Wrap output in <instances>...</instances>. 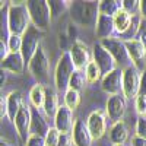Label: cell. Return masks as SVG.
Returning <instances> with one entry per match:
<instances>
[{"instance_id":"cell-1","label":"cell","mask_w":146,"mask_h":146,"mask_svg":"<svg viewBox=\"0 0 146 146\" xmlns=\"http://www.w3.org/2000/svg\"><path fill=\"white\" fill-rule=\"evenodd\" d=\"M70 18L78 27H96L100 18V2H72Z\"/></svg>"},{"instance_id":"cell-2","label":"cell","mask_w":146,"mask_h":146,"mask_svg":"<svg viewBox=\"0 0 146 146\" xmlns=\"http://www.w3.org/2000/svg\"><path fill=\"white\" fill-rule=\"evenodd\" d=\"M31 16L27 5L23 3H12L7 7V31L9 35L23 36L29 29Z\"/></svg>"},{"instance_id":"cell-3","label":"cell","mask_w":146,"mask_h":146,"mask_svg":"<svg viewBox=\"0 0 146 146\" xmlns=\"http://www.w3.org/2000/svg\"><path fill=\"white\" fill-rule=\"evenodd\" d=\"M25 5L28 7L29 16H31V23L36 29L44 32L50 28L53 15H51V9H50L48 2H44V0H29Z\"/></svg>"},{"instance_id":"cell-4","label":"cell","mask_w":146,"mask_h":146,"mask_svg":"<svg viewBox=\"0 0 146 146\" xmlns=\"http://www.w3.org/2000/svg\"><path fill=\"white\" fill-rule=\"evenodd\" d=\"M29 67V73L32 75V78H35L38 80L40 85H48L50 82V57L45 53L44 47L40 45L36 50L35 56L32 57V60L28 64Z\"/></svg>"},{"instance_id":"cell-5","label":"cell","mask_w":146,"mask_h":146,"mask_svg":"<svg viewBox=\"0 0 146 146\" xmlns=\"http://www.w3.org/2000/svg\"><path fill=\"white\" fill-rule=\"evenodd\" d=\"M76 67L72 62V57L69 51H63V54L60 56L58 63L56 66L54 70V85L57 91L66 92L69 89V83H70V78L75 73Z\"/></svg>"},{"instance_id":"cell-6","label":"cell","mask_w":146,"mask_h":146,"mask_svg":"<svg viewBox=\"0 0 146 146\" xmlns=\"http://www.w3.org/2000/svg\"><path fill=\"white\" fill-rule=\"evenodd\" d=\"M101 44H102V47L105 48V50L113 56V58L115 60V63L120 66V69L124 70V69L133 66L123 40H120V38H108V40H102Z\"/></svg>"},{"instance_id":"cell-7","label":"cell","mask_w":146,"mask_h":146,"mask_svg":"<svg viewBox=\"0 0 146 146\" xmlns=\"http://www.w3.org/2000/svg\"><path fill=\"white\" fill-rule=\"evenodd\" d=\"M140 75L142 72L135 66L124 69L123 75V96L127 100L137 98L140 94Z\"/></svg>"},{"instance_id":"cell-8","label":"cell","mask_w":146,"mask_h":146,"mask_svg":"<svg viewBox=\"0 0 146 146\" xmlns=\"http://www.w3.org/2000/svg\"><path fill=\"white\" fill-rule=\"evenodd\" d=\"M41 36H42V32L40 29H36L34 25H31L29 29L27 31V34L22 36V50H21V54L23 56V58H25V63L29 64L32 57L35 56L38 47L41 45Z\"/></svg>"},{"instance_id":"cell-9","label":"cell","mask_w":146,"mask_h":146,"mask_svg":"<svg viewBox=\"0 0 146 146\" xmlns=\"http://www.w3.org/2000/svg\"><path fill=\"white\" fill-rule=\"evenodd\" d=\"M92 56H94V62L98 64V67L101 69L102 76L108 75L110 72H113L114 69H117L115 60H114L113 56L102 47L101 42H96V44L92 47Z\"/></svg>"},{"instance_id":"cell-10","label":"cell","mask_w":146,"mask_h":146,"mask_svg":"<svg viewBox=\"0 0 146 146\" xmlns=\"http://www.w3.org/2000/svg\"><path fill=\"white\" fill-rule=\"evenodd\" d=\"M123 75H124V70L120 67L105 75L101 80L102 91L107 92L110 96L120 95V92H123Z\"/></svg>"},{"instance_id":"cell-11","label":"cell","mask_w":146,"mask_h":146,"mask_svg":"<svg viewBox=\"0 0 146 146\" xmlns=\"http://www.w3.org/2000/svg\"><path fill=\"white\" fill-rule=\"evenodd\" d=\"M124 45L127 48V53L130 56V60L133 66H135L136 69H139L140 72H143L146 69V50L145 47L142 44V41L139 38L136 40H129V41H124Z\"/></svg>"},{"instance_id":"cell-12","label":"cell","mask_w":146,"mask_h":146,"mask_svg":"<svg viewBox=\"0 0 146 146\" xmlns=\"http://www.w3.org/2000/svg\"><path fill=\"white\" fill-rule=\"evenodd\" d=\"M69 53H70L72 62H73V64H75L76 70H83V69H86L88 64L92 62L88 45L85 44L83 41H80V40H76V42L73 44V47L70 48Z\"/></svg>"},{"instance_id":"cell-13","label":"cell","mask_w":146,"mask_h":146,"mask_svg":"<svg viewBox=\"0 0 146 146\" xmlns=\"http://www.w3.org/2000/svg\"><path fill=\"white\" fill-rule=\"evenodd\" d=\"M76 121L73 118V111L66 107V105H60L58 111L54 117V127L62 133V135H70L75 129Z\"/></svg>"},{"instance_id":"cell-14","label":"cell","mask_w":146,"mask_h":146,"mask_svg":"<svg viewBox=\"0 0 146 146\" xmlns=\"http://www.w3.org/2000/svg\"><path fill=\"white\" fill-rule=\"evenodd\" d=\"M31 120H32V113L29 105H23L21 108L19 114L15 118V127L22 142H27L31 136Z\"/></svg>"},{"instance_id":"cell-15","label":"cell","mask_w":146,"mask_h":146,"mask_svg":"<svg viewBox=\"0 0 146 146\" xmlns=\"http://www.w3.org/2000/svg\"><path fill=\"white\" fill-rule=\"evenodd\" d=\"M86 126L94 140H100L107 131V118L102 111H92L86 120Z\"/></svg>"},{"instance_id":"cell-16","label":"cell","mask_w":146,"mask_h":146,"mask_svg":"<svg viewBox=\"0 0 146 146\" xmlns=\"http://www.w3.org/2000/svg\"><path fill=\"white\" fill-rule=\"evenodd\" d=\"M105 113H107L108 118L111 120L113 123L123 121V117L126 114V100H124V96H121V95L110 96L108 101H107Z\"/></svg>"},{"instance_id":"cell-17","label":"cell","mask_w":146,"mask_h":146,"mask_svg":"<svg viewBox=\"0 0 146 146\" xmlns=\"http://www.w3.org/2000/svg\"><path fill=\"white\" fill-rule=\"evenodd\" d=\"M32 113V120H31V135H38L45 137L48 130L51 127L48 126V117L44 114V111H41L40 108H31Z\"/></svg>"},{"instance_id":"cell-18","label":"cell","mask_w":146,"mask_h":146,"mask_svg":"<svg viewBox=\"0 0 146 146\" xmlns=\"http://www.w3.org/2000/svg\"><path fill=\"white\" fill-rule=\"evenodd\" d=\"M25 64V58L21 53H10L5 60H2V70L10 72L13 75H22Z\"/></svg>"},{"instance_id":"cell-19","label":"cell","mask_w":146,"mask_h":146,"mask_svg":"<svg viewBox=\"0 0 146 146\" xmlns=\"http://www.w3.org/2000/svg\"><path fill=\"white\" fill-rule=\"evenodd\" d=\"M95 32L96 36L102 41V40H108V38H114V34H115V27H114V18H110L105 15L100 13L98 22H96V27H95Z\"/></svg>"},{"instance_id":"cell-20","label":"cell","mask_w":146,"mask_h":146,"mask_svg":"<svg viewBox=\"0 0 146 146\" xmlns=\"http://www.w3.org/2000/svg\"><path fill=\"white\" fill-rule=\"evenodd\" d=\"M72 136H73V142H75V146H92V136L88 130V126L85 121L78 120L75 129L72 131Z\"/></svg>"},{"instance_id":"cell-21","label":"cell","mask_w":146,"mask_h":146,"mask_svg":"<svg viewBox=\"0 0 146 146\" xmlns=\"http://www.w3.org/2000/svg\"><path fill=\"white\" fill-rule=\"evenodd\" d=\"M6 104H7V118L13 123L16 115L19 114L21 108L25 105L22 101V95L19 91H12L7 96H6Z\"/></svg>"},{"instance_id":"cell-22","label":"cell","mask_w":146,"mask_h":146,"mask_svg":"<svg viewBox=\"0 0 146 146\" xmlns=\"http://www.w3.org/2000/svg\"><path fill=\"white\" fill-rule=\"evenodd\" d=\"M58 108H60V104H58V95H57V92L54 89H51L50 86H45V101H44V105H42L44 114L48 118L56 117Z\"/></svg>"},{"instance_id":"cell-23","label":"cell","mask_w":146,"mask_h":146,"mask_svg":"<svg viewBox=\"0 0 146 146\" xmlns=\"http://www.w3.org/2000/svg\"><path fill=\"white\" fill-rule=\"evenodd\" d=\"M127 127L124 124V121H118V123H114L113 127L110 129V139L114 145H123L127 140Z\"/></svg>"},{"instance_id":"cell-24","label":"cell","mask_w":146,"mask_h":146,"mask_svg":"<svg viewBox=\"0 0 146 146\" xmlns=\"http://www.w3.org/2000/svg\"><path fill=\"white\" fill-rule=\"evenodd\" d=\"M131 18H133V15L129 13V12L124 10V9H121L114 16V27H115V32L118 35H123L129 29L130 23H131Z\"/></svg>"},{"instance_id":"cell-25","label":"cell","mask_w":146,"mask_h":146,"mask_svg":"<svg viewBox=\"0 0 146 146\" xmlns=\"http://www.w3.org/2000/svg\"><path fill=\"white\" fill-rule=\"evenodd\" d=\"M29 101H31V105L34 108H42L44 105V101H45V86L44 85H40L36 83L31 88L29 91Z\"/></svg>"},{"instance_id":"cell-26","label":"cell","mask_w":146,"mask_h":146,"mask_svg":"<svg viewBox=\"0 0 146 146\" xmlns=\"http://www.w3.org/2000/svg\"><path fill=\"white\" fill-rule=\"evenodd\" d=\"M142 23H143V18L139 13H135V15H133V18H131V23H130L129 29L123 35H120V40H123V41L136 40V35L142 29Z\"/></svg>"},{"instance_id":"cell-27","label":"cell","mask_w":146,"mask_h":146,"mask_svg":"<svg viewBox=\"0 0 146 146\" xmlns=\"http://www.w3.org/2000/svg\"><path fill=\"white\" fill-rule=\"evenodd\" d=\"M123 9V2H118V0H104L100 2V13L114 18L118 12Z\"/></svg>"},{"instance_id":"cell-28","label":"cell","mask_w":146,"mask_h":146,"mask_svg":"<svg viewBox=\"0 0 146 146\" xmlns=\"http://www.w3.org/2000/svg\"><path fill=\"white\" fill-rule=\"evenodd\" d=\"M86 73L85 70H75V73L72 75L70 78V83H69V89H73V91H78L80 92L85 85H86Z\"/></svg>"},{"instance_id":"cell-29","label":"cell","mask_w":146,"mask_h":146,"mask_svg":"<svg viewBox=\"0 0 146 146\" xmlns=\"http://www.w3.org/2000/svg\"><path fill=\"white\" fill-rule=\"evenodd\" d=\"M85 73H86V80H88V83H96L98 80H101V79L104 78L101 69L98 67V64H96L94 60L88 64V67L85 69Z\"/></svg>"},{"instance_id":"cell-30","label":"cell","mask_w":146,"mask_h":146,"mask_svg":"<svg viewBox=\"0 0 146 146\" xmlns=\"http://www.w3.org/2000/svg\"><path fill=\"white\" fill-rule=\"evenodd\" d=\"M79 104H80V92L73 91V89H67L64 92V105L69 107L72 111H75L79 107Z\"/></svg>"},{"instance_id":"cell-31","label":"cell","mask_w":146,"mask_h":146,"mask_svg":"<svg viewBox=\"0 0 146 146\" xmlns=\"http://www.w3.org/2000/svg\"><path fill=\"white\" fill-rule=\"evenodd\" d=\"M48 5H50V9H51L53 19H57L62 13H64L66 10L70 9L72 2H58V0H51V2H48Z\"/></svg>"},{"instance_id":"cell-32","label":"cell","mask_w":146,"mask_h":146,"mask_svg":"<svg viewBox=\"0 0 146 146\" xmlns=\"http://www.w3.org/2000/svg\"><path fill=\"white\" fill-rule=\"evenodd\" d=\"M6 44L9 47V51L10 53H21V50H22V36L9 35Z\"/></svg>"},{"instance_id":"cell-33","label":"cell","mask_w":146,"mask_h":146,"mask_svg":"<svg viewBox=\"0 0 146 146\" xmlns=\"http://www.w3.org/2000/svg\"><path fill=\"white\" fill-rule=\"evenodd\" d=\"M60 137H62V133L56 127H51L45 136V146H57L60 142Z\"/></svg>"},{"instance_id":"cell-34","label":"cell","mask_w":146,"mask_h":146,"mask_svg":"<svg viewBox=\"0 0 146 146\" xmlns=\"http://www.w3.org/2000/svg\"><path fill=\"white\" fill-rule=\"evenodd\" d=\"M135 108L139 117H146V95H139L135 100Z\"/></svg>"},{"instance_id":"cell-35","label":"cell","mask_w":146,"mask_h":146,"mask_svg":"<svg viewBox=\"0 0 146 146\" xmlns=\"http://www.w3.org/2000/svg\"><path fill=\"white\" fill-rule=\"evenodd\" d=\"M136 136L146 139V117H139L136 121Z\"/></svg>"},{"instance_id":"cell-36","label":"cell","mask_w":146,"mask_h":146,"mask_svg":"<svg viewBox=\"0 0 146 146\" xmlns=\"http://www.w3.org/2000/svg\"><path fill=\"white\" fill-rule=\"evenodd\" d=\"M140 6V2H137V0H123V9L127 10L129 13L135 15L136 10L139 9Z\"/></svg>"},{"instance_id":"cell-37","label":"cell","mask_w":146,"mask_h":146,"mask_svg":"<svg viewBox=\"0 0 146 146\" xmlns=\"http://www.w3.org/2000/svg\"><path fill=\"white\" fill-rule=\"evenodd\" d=\"M25 146H45V137L38 135H31L29 139L25 142Z\"/></svg>"},{"instance_id":"cell-38","label":"cell","mask_w":146,"mask_h":146,"mask_svg":"<svg viewBox=\"0 0 146 146\" xmlns=\"http://www.w3.org/2000/svg\"><path fill=\"white\" fill-rule=\"evenodd\" d=\"M73 136L72 135H62V137H60V142L57 146H73Z\"/></svg>"},{"instance_id":"cell-39","label":"cell","mask_w":146,"mask_h":146,"mask_svg":"<svg viewBox=\"0 0 146 146\" xmlns=\"http://www.w3.org/2000/svg\"><path fill=\"white\" fill-rule=\"evenodd\" d=\"M139 95H146V69L140 75V94Z\"/></svg>"},{"instance_id":"cell-40","label":"cell","mask_w":146,"mask_h":146,"mask_svg":"<svg viewBox=\"0 0 146 146\" xmlns=\"http://www.w3.org/2000/svg\"><path fill=\"white\" fill-rule=\"evenodd\" d=\"M131 146H146V139L139 137V136H135V137L131 139Z\"/></svg>"},{"instance_id":"cell-41","label":"cell","mask_w":146,"mask_h":146,"mask_svg":"<svg viewBox=\"0 0 146 146\" xmlns=\"http://www.w3.org/2000/svg\"><path fill=\"white\" fill-rule=\"evenodd\" d=\"M139 10H140V16L143 18V21H146V0H142L140 2Z\"/></svg>"},{"instance_id":"cell-42","label":"cell","mask_w":146,"mask_h":146,"mask_svg":"<svg viewBox=\"0 0 146 146\" xmlns=\"http://www.w3.org/2000/svg\"><path fill=\"white\" fill-rule=\"evenodd\" d=\"M139 40L142 41V44H143V47H145V50H146V29H143V31H142L140 38H139Z\"/></svg>"},{"instance_id":"cell-43","label":"cell","mask_w":146,"mask_h":146,"mask_svg":"<svg viewBox=\"0 0 146 146\" xmlns=\"http://www.w3.org/2000/svg\"><path fill=\"white\" fill-rule=\"evenodd\" d=\"M2 146H9V143H7V142H3V140H2Z\"/></svg>"},{"instance_id":"cell-44","label":"cell","mask_w":146,"mask_h":146,"mask_svg":"<svg viewBox=\"0 0 146 146\" xmlns=\"http://www.w3.org/2000/svg\"><path fill=\"white\" fill-rule=\"evenodd\" d=\"M113 146H124V145H113Z\"/></svg>"}]
</instances>
